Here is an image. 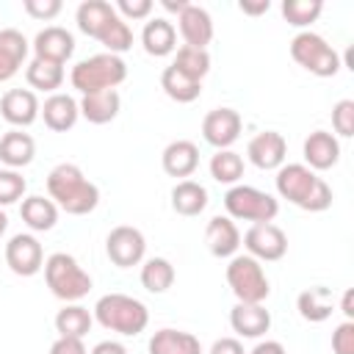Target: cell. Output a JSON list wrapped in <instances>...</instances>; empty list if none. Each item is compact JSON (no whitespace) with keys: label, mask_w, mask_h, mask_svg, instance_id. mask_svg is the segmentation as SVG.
<instances>
[{"label":"cell","mask_w":354,"mask_h":354,"mask_svg":"<svg viewBox=\"0 0 354 354\" xmlns=\"http://www.w3.org/2000/svg\"><path fill=\"white\" fill-rule=\"evenodd\" d=\"M274 183H277V194L301 210L321 213L332 205V188L304 163H282L277 169Z\"/></svg>","instance_id":"cell-1"},{"label":"cell","mask_w":354,"mask_h":354,"mask_svg":"<svg viewBox=\"0 0 354 354\" xmlns=\"http://www.w3.org/2000/svg\"><path fill=\"white\" fill-rule=\"evenodd\" d=\"M47 191L50 199L69 216H86L100 202V188L75 163H58L47 174Z\"/></svg>","instance_id":"cell-2"},{"label":"cell","mask_w":354,"mask_h":354,"mask_svg":"<svg viewBox=\"0 0 354 354\" xmlns=\"http://www.w3.org/2000/svg\"><path fill=\"white\" fill-rule=\"evenodd\" d=\"M94 318L111 329V332H119V335H138L147 329L149 324V310L144 301L127 296V293H105L97 299L94 304Z\"/></svg>","instance_id":"cell-3"},{"label":"cell","mask_w":354,"mask_h":354,"mask_svg":"<svg viewBox=\"0 0 354 354\" xmlns=\"http://www.w3.org/2000/svg\"><path fill=\"white\" fill-rule=\"evenodd\" d=\"M124 77H127V64L122 61V55H113V53L88 55V58L77 61L69 75L72 88H77L80 94L116 88L119 83H124Z\"/></svg>","instance_id":"cell-4"},{"label":"cell","mask_w":354,"mask_h":354,"mask_svg":"<svg viewBox=\"0 0 354 354\" xmlns=\"http://www.w3.org/2000/svg\"><path fill=\"white\" fill-rule=\"evenodd\" d=\"M41 268H44L47 288L53 290V296H58L64 301H77L91 290V277L66 252H53Z\"/></svg>","instance_id":"cell-5"},{"label":"cell","mask_w":354,"mask_h":354,"mask_svg":"<svg viewBox=\"0 0 354 354\" xmlns=\"http://www.w3.org/2000/svg\"><path fill=\"white\" fill-rule=\"evenodd\" d=\"M290 58L318 77H335L343 66L337 50L313 30H301L290 39Z\"/></svg>","instance_id":"cell-6"},{"label":"cell","mask_w":354,"mask_h":354,"mask_svg":"<svg viewBox=\"0 0 354 354\" xmlns=\"http://www.w3.org/2000/svg\"><path fill=\"white\" fill-rule=\"evenodd\" d=\"M227 285L235 293V299L243 301V304H263L271 293V285H268V277H266L260 260H254L249 254L230 257Z\"/></svg>","instance_id":"cell-7"},{"label":"cell","mask_w":354,"mask_h":354,"mask_svg":"<svg viewBox=\"0 0 354 354\" xmlns=\"http://www.w3.org/2000/svg\"><path fill=\"white\" fill-rule=\"evenodd\" d=\"M224 207H227L230 218L252 221V224L274 221L279 213V202L254 185H232L224 194Z\"/></svg>","instance_id":"cell-8"},{"label":"cell","mask_w":354,"mask_h":354,"mask_svg":"<svg viewBox=\"0 0 354 354\" xmlns=\"http://www.w3.org/2000/svg\"><path fill=\"white\" fill-rule=\"evenodd\" d=\"M144 252H147V241H144V232L138 227L119 224L105 238V254H108V260L116 268H133V266H138L144 260Z\"/></svg>","instance_id":"cell-9"},{"label":"cell","mask_w":354,"mask_h":354,"mask_svg":"<svg viewBox=\"0 0 354 354\" xmlns=\"http://www.w3.org/2000/svg\"><path fill=\"white\" fill-rule=\"evenodd\" d=\"M243 246H246L249 257L274 263V260H282L285 257V252H288V235L277 224L263 221V224H252L246 230Z\"/></svg>","instance_id":"cell-10"},{"label":"cell","mask_w":354,"mask_h":354,"mask_svg":"<svg viewBox=\"0 0 354 354\" xmlns=\"http://www.w3.org/2000/svg\"><path fill=\"white\" fill-rule=\"evenodd\" d=\"M6 266L17 277H33L44 266V249L36 235L30 232H17L6 243Z\"/></svg>","instance_id":"cell-11"},{"label":"cell","mask_w":354,"mask_h":354,"mask_svg":"<svg viewBox=\"0 0 354 354\" xmlns=\"http://www.w3.org/2000/svg\"><path fill=\"white\" fill-rule=\"evenodd\" d=\"M241 113L235 108H213L202 119V136L216 149H230L241 136Z\"/></svg>","instance_id":"cell-12"},{"label":"cell","mask_w":354,"mask_h":354,"mask_svg":"<svg viewBox=\"0 0 354 354\" xmlns=\"http://www.w3.org/2000/svg\"><path fill=\"white\" fill-rule=\"evenodd\" d=\"M246 155H249V160H252L257 169L271 171V169H279V166L285 163L288 141H285V136L277 133V130H263V133H257V136L249 141Z\"/></svg>","instance_id":"cell-13"},{"label":"cell","mask_w":354,"mask_h":354,"mask_svg":"<svg viewBox=\"0 0 354 354\" xmlns=\"http://www.w3.org/2000/svg\"><path fill=\"white\" fill-rule=\"evenodd\" d=\"M177 28H180V36L185 39L188 47L207 50L210 39H213V19H210L207 8L196 6V3H188L177 14Z\"/></svg>","instance_id":"cell-14"},{"label":"cell","mask_w":354,"mask_h":354,"mask_svg":"<svg viewBox=\"0 0 354 354\" xmlns=\"http://www.w3.org/2000/svg\"><path fill=\"white\" fill-rule=\"evenodd\" d=\"M39 100L30 88H8L3 97H0V113L8 124H14L17 130L19 127H28L39 119Z\"/></svg>","instance_id":"cell-15"},{"label":"cell","mask_w":354,"mask_h":354,"mask_svg":"<svg viewBox=\"0 0 354 354\" xmlns=\"http://www.w3.org/2000/svg\"><path fill=\"white\" fill-rule=\"evenodd\" d=\"M33 53L36 58H44V61H55V64H66L75 53V39L66 28L61 25H47L36 33L33 39Z\"/></svg>","instance_id":"cell-16"},{"label":"cell","mask_w":354,"mask_h":354,"mask_svg":"<svg viewBox=\"0 0 354 354\" xmlns=\"http://www.w3.org/2000/svg\"><path fill=\"white\" fill-rule=\"evenodd\" d=\"M304 166L313 171H326L340 160V141L326 130H313L304 138Z\"/></svg>","instance_id":"cell-17"},{"label":"cell","mask_w":354,"mask_h":354,"mask_svg":"<svg viewBox=\"0 0 354 354\" xmlns=\"http://www.w3.org/2000/svg\"><path fill=\"white\" fill-rule=\"evenodd\" d=\"M39 113H41L44 124H47L53 133H66V130L75 127V122H77V116H80V108H77V100H75L72 94L55 91V94H50V97L44 100V105L39 108Z\"/></svg>","instance_id":"cell-18"},{"label":"cell","mask_w":354,"mask_h":354,"mask_svg":"<svg viewBox=\"0 0 354 354\" xmlns=\"http://www.w3.org/2000/svg\"><path fill=\"white\" fill-rule=\"evenodd\" d=\"M205 243L213 257H235L241 246V232L230 216H213L205 227Z\"/></svg>","instance_id":"cell-19"},{"label":"cell","mask_w":354,"mask_h":354,"mask_svg":"<svg viewBox=\"0 0 354 354\" xmlns=\"http://www.w3.org/2000/svg\"><path fill=\"white\" fill-rule=\"evenodd\" d=\"M80 116L91 124H108L116 119L119 108H122V97L116 88H102V91H91L83 94V100L77 102Z\"/></svg>","instance_id":"cell-20"},{"label":"cell","mask_w":354,"mask_h":354,"mask_svg":"<svg viewBox=\"0 0 354 354\" xmlns=\"http://www.w3.org/2000/svg\"><path fill=\"white\" fill-rule=\"evenodd\" d=\"M160 163L169 177H191L199 166V147L188 138H177V141L166 144Z\"/></svg>","instance_id":"cell-21"},{"label":"cell","mask_w":354,"mask_h":354,"mask_svg":"<svg viewBox=\"0 0 354 354\" xmlns=\"http://www.w3.org/2000/svg\"><path fill=\"white\" fill-rule=\"evenodd\" d=\"M230 326L241 337H260L271 329V313L263 304H243L238 301L230 310Z\"/></svg>","instance_id":"cell-22"},{"label":"cell","mask_w":354,"mask_h":354,"mask_svg":"<svg viewBox=\"0 0 354 354\" xmlns=\"http://www.w3.org/2000/svg\"><path fill=\"white\" fill-rule=\"evenodd\" d=\"M28 47L30 44L22 36V30H17V28H3L0 30V83L11 80L19 72L22 61L28 55Z\"/></svg>","instance_id":"cell-23"},{"label":"cell","mask_w":354,"mask_h":354,"mask_svg":"<svg viewBox=\"0 0 354 354\" xmlns=\"http://www.w3.org/2000/svg\"><path fill=\"white\" fill-rule=\"evenodd\" d=\"M113 17H116V8L105 0H83L75 11L77 28L91 39H100L105 33V28L113 22Z\"/></svg>","instance_id":"cell-24"},{"label":"cell","mask_w":354,"mask_h":354,"mask_svg":"<svg viewBox=\"0 0 354 354\" xmlns=\"http://www.w3.org/2000/svg\"><path fill=\"white\" fill-rule=\"evenodd\" d=\"M141 44L149 55L163 58L177 47V28L166 17H152L141 30Z\"/></svg>","instance_id":"cell-25"},{"label":"cell","mask_w":354,"mask_h":354,"mask_svg":"<svg viewBox=\"0 0 354 354\" xmlns=\"http://www.w3.org/2000/svg\"><path fill=\"white\" fill-rule=\"evenodd\" d=\"M149 354H202V343L196 335L183 329H158L147 346Z\"/></svg>","instance_id":"cell-26"},{"label":"cell","mask_w":354,"mask_h":354,"mask_svg":"<svg viewBox=\"0 0 354 354\" xmlns=\"http://www.w3.org/2000/svg\"><path fill=\"white\" fill-rule=\"evenodd\" d=\"M296 310L304 321L310 324H321L326 321L332 313H335V299H332V290L324 288V285H315V288H307L299 293L296 299Z\"/></svg>","instance_id":"cell-27"},{"label":"cell","mask_w":354,"mask_h":354,"mask_svg":"<svg viewBox=\"0 0 354 354\" xmlns=\"http://www.w3.org/2000/svg\"><path fill=\"white\" fill-rule=\"evenodd\" d=\"M19 216H22V221H25L33 232H47V230H53L55 221H58V205H55L53 199H44V196L33 194V196H25V199H22Z\"/></svg>","instance_id":"cell-28"},{"label":"cell","mask_w":354,"mask_h":354,"mask_svg":"<svg viewBox=\"0 0 354 354\" xmlns=\"http://www.w3.org/2000/svg\"><path fill=\"white\" fill-rule=\"evenodd\" d=\"M36 155V141L22 133V130H8L3 138H0V160L8 166V169H22L33 160Z\"/></svg>","instance_id":"cell-29"},{"label":"cell","mask_w":354,"mask_h":354,"mask_svg":"<svg viewBox=\"0 0 354 354\" xmlns=\"http://www.w3.org/2000/svg\"><path fill=\"white\" fill-rule=\"evenodd\" d=\"M171 207L180 216H199L207 207V188L196 180H180L171 188Z\"/></svg>","instance_id":"cell-30"},{"label":"cell","mask_w":354,"mask_h":354,"mask_svg":"<svg viewBox=\"0 0 354 354\" xmlns=\"http://www.w3.org/2000/svg\"><path fill=\"white\" fill-rule=\"evenodd\" d=\"M91 324H94V315L83 304H66L55 315V329H58L61 337H80L83 340L88 335Z\"/></svg>","instance_id":"cell-31"},{"label":"cell","mask_w":354,"mask_h":354,"mask_svg":"<svg viewBox=\"0 0 354 354\" xmlns=\"http://www.w3.org/2000/svg\"><path fill=\"white\" fill-rule=\"evenodd\" d=\"M25 77L30 83V88H39V91H53L64 83V64H55V61H44V58H33L25 69Z\"/></svg>","instance_id":"cell-32"},{"label":"cell","mask_w":354,"mask_h":354,"mask_svg":"<svg viewBox=\"0 0 354 354\" xmlns=\"http://www.w3.org/2000/svg\"><path fill=\"white\" fill-rule=\"evenodd\" d=\"M160 88L166 91V97H171L174 102H194L202 94V83L185 77L183 72H177L174 66H166L160 75Z\"/></svg>","instance_id":"cell-33"},{"label":"cell","mask_w":354,"mask_h":354,"mask_svg":"<svg viewBox=\"0 0 354 354\" xmlns=\"http://www.w3.org/2000/svg\"><path fill=\"white\" fill-rule=\"evenodd\" d=\"M141 285L149 293H166L174 285V266L166 257H149L141 266Z\"/></svg>","instance_id":"cell-34"},{"label":"cell","mask_w":354,"mask_h":354,"mask_svg":"<svg viewBox=\"0 0 354 354\" xmlns=\"http://www.w3.org/2000/svg\"><path fill=\"white\" fill-rule=\"evenodd\" d=\"M171 66H174L177 72H183L185 77L202 83V77L210 72V53H207V50H199V47H188V44H183V47L177 50Z\"/></svg>","instance_id":"cell-35"},{"label":"cell","mask_w":354,"mask_h":354,"mask_svg":"<svg viewBox=\"0 0 354 354\" xmlns=\"http://www.w3.org/2000/svg\"><path fill=\"white\" fill-rule=\"evenodd\" d=\"M210 177L224 185H235L243 177V158L232 149H216L210 158Z\"/></svg>","instance_id":"cell-36"},{"label":"cell","mask_w":354,"mask_h":354,"mask_svg":"<svg viewBox=\"0 0 354 354\" xmlns=\"http://www.w3.org/2000/svg\"><path fill=\"white\" fill-rule=\"evenodd\" d=\"M324 11L321 0H285L282 3V17L288 19V25L293 28H307L313 25Z\"/></svg>","instance_id":"cell-37"},{"label":"cell","mask_w":354,"mask_h":354,"mask_svg":"<svg viewBox=\"0 0 354 354\" xmlns=\"http://www.w3.org/2000/svg\"><path fill=\"white\" fill-rule=\"evenodd\" d=\"M108 53H113V55H122V53H127L130 47H133V30H130V25L116 14L113 17V22L105 28V33L97 39Z\"/></svg>","instance_id":"cell-38"},{"label":"cell","mask_w":354,"mask_h":354,"mask_svg":"<svg viewBox=\"0 0 354 354\" xmlns=\"http://www.w3.org/2000/svg\"><path fill=\"white\" fill-rule=\"evenodd\" d=\"M25 188H28V183L17 169H0V207L19 202Z\"/></svg>","instance_id":"cell-39"},{"label":"cell","mask_w":354,"mask_h":354,"mask_svg":"<svg viewBox=\"0 0 354 354\" xmlns=\"http://www.w3.org/2000/svg\"><path fill=\"white\" fill-rule=\"evenodd\" d=\"M332 127L337 136H354V100H340L332 108Z\"/></svg>","instance_id":"cell-40"},{"label":"cell","mask_w":354,"mask_h":354,"mask_svg":"<svg viewBox=\"0 0 354 354\" xmlns=\"http://www.w3.org/2000/svg\"><path fill=\"white\" fill-rule=\"evenodd\" d=\"M332 351L335 354H354V321H343L332 332Z\"/></svg>","instance_id":"cell-41"},{"label":"cell","mask_w":354,"mask_h":354,"mask_svg":"<svg viewBox=\"0 0 354 354\" xmlns=\"http://www.w3.org/2000/svg\"><path fill=\"white\" fill-rule=\"evenodd\" d=\"M113 8L122 19H147L152 11V0H119Z\"/></svg>","instance_id":"cell-42"},{"label":"cell","mask_w":354,"mask_h":354,"mask_svg":"<svg viewBox=\"0 0 354 354\" xmlns=\"http://www.w3.org/2000/svg\"><path fill=\"white\" fill-rule=\"evenodd\" d=\"M22 8L33 17V19H53V17H58V11H61V0H25L22 3Z\"/></svg>","instance_id":"cell-43"},{"label":"cell","mask_w":354,"mask_h":354,"mask_svg":"<svg viewBox=\"0 0 354 354\" xmlns=\"http://www.w3.org/2000/svg\"><path fill=\"white\" fill-rule=\"evenodd\" d=\"M50 354H88V351H86L80 337H61L58 335V340L50 346Z\"/></svg>","instance_id":"cell-44"},{"label":"cell","mask_w":354,"mask_h":354,"mask_svg":"<svg viewBox=\"0 0 354 354\" xmlns=\"http://www.w3.org/2000/svg\"><path fill=\"white\" fill-rule=\"evenodd\" d=\"M210 354H246V351H243V343L238 337H218L210 346Z\"/></svg>","instance_id":"cell-45"},{"label":"cell","mask_w":354,"mask_h":354,"mask_svg":"<svg viewBox=\"0 0 354 354\" xmlns=\"http://www.w3.org/2000/svg\"><path fill=\"white\" fill-rule=\"evenodd\" d=\"M249 354H288L279 340H260Z\"/></svg>","instance_id":"cell-46"},{"label":"cell","mask_w":354,"mask_h":354,"mask_svg":"<svg viewBox=\"0 0 354 354\" xmlns=\"http://www.w3.org/2000/svg\"><path fill=\"white\" fill-rule=\"evenodd\" d=\"M238 8H241L243 14L257 17V14H266V11L271 8V3H268V0H257V3H252V0H241V3H238Z\"/></svg>","instance_id":"cell-47"},{"label":"cell","mask_w":354,"mask_h":354,"mask_svg":"<svg viewBox=\"0 0 354 354\" xmlns=\"http://www.w3.org/2000/svg\"><path fill=\"white\" fill-rule=\"evenodd\" d=\"M88 354H127V348H124L122 343H116V340H102V343H97Z\"/></svg>","instance_id":"cell-48"},{"label":"cell","mask_w":354,"mask_h":354,"mask_svg":"<svg viewBox=\"0 0 354 354\" xmlns=\"http://www.w3.org/2000/svg\"><path fill=\"white\" fill-rule=\"evenodd\" d=\"M340 313L346 315V321H354V290L348 288L346 293H343V299H340Z\"/></svg>","instance_id":"cell-49"},{"label":"cell","mask_w":354,"mask_h":354,"mask_svg":"<svg viewBox=\"0 0 354 354\" xmlns=\"http://www.w3.org/2000/svg\"><path fill=\"white\" fill-rule=\"evenodd\" d=\"M160 6H163L166 11H174V14H180V11L188 6V0H177V3H174V0H160Z\"/></svg>","instance_id":"cell-50"},{"label":"cell","mask_w":354,"mask_h":354,"mask_svg":"<svg viewBox=\"0 0 354 354\" xmlns=\"http://www.w3.org/2000/svg\"><path fill=\"white\" fill-rule=\"evenodd\" d=\"M6 227H8V216H6L3 210H0V235L6 232Z\"/></svg>","instance_id":"cell-51"}]
</instances>
